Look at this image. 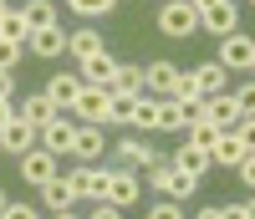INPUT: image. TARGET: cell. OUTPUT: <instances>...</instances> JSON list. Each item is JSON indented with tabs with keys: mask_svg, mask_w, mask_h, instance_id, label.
<instances>
[{
	"mask_svg": "<svg viewBox=\"0 0 255 219\" xmlns=\"http://www.w3.org/2000/svg\"><path fill=\"white\" fill-rule=\"evenodd\" d=\"M72 117H82L87 127H108L113 122V92H108V87H87V82H82V92L72 97Z\"/></svg>",
	"mask_w": 255,
	"mask_h": 219,
	"instance_id": "obj_1",
	"label": "cell"
},
{
	"mask_svg": "<svg viewBox=\"0 0 255 219\" xmlns=\"http://www.w3.org/2000/svg\"><path fill=\"white\" fill-rule=\"evenodd\" d=\"M199 15V31H215V36H230L240 31V15H235V0H189Z\"/></svg>",
	"mask_w": 255,
	"mask_h": 219,
	"instance_id": "obj_2",
	"label": "cell"
},
{
	"mask_svg": "<svg viewBox=\"0 0 255 219\" xmlns=\"http://www.w3.org/2000/svg\"><path fill=\"white\" fill-rule=\"evenodd\" d=\"M72 138H77V117H72V112H51L46 122L36 127V143L46 148V153H56V158H61V153H72Z\"/></svg>",
	"mask_w": 255,
	"mask_h": 219,
	"instance_id": "obj_3",
	"label": "cell"
},
{
	"mask_svg": "<svg viewBox=\"0 0 255 219\" xmlns=\"http://www.w3.org/2000/svg\"><path fill=\"white\" fill-rule=\"evenodd\" d=\"M220 67L225 72H250L255 67V41L245 36V31H230V36H220Z\"/></svg>",
	"mask_w": 255,
	"mask_h": 219,
	"instance_id": "obj_4",
	"label": "cell"
},
{
	"mask_svg": "<svg viewBox=\"0 0 255 219\" xmlns=\"http://www.w3.org/2000/svg\"><path fill=\"white\" fill-rule=\"evenodd\" d=\"M158 31L163 36H194L199 31V15L189 0H163V10H158Z\"/></svg>",
	"mask_w": 255,
	"mask_h": 219,
	"instance_id": "obj_5",
	"label": "cell"
},
{
	"mask_svg": "<svg viewBox=\"0 0 255 219\" xmlns=\"http://www.w3.org/2000/svg\"><path fill=\"white\" fill-rule=\"evenodd\" d=\"M255 153V143H250V133H220L215 138V148H209V163H225V168H240L245 158Z\"/></svg>",
	"mask_w": 255,
	"mask_h": 219,
	"instance_id": "obj_6",
	"label": "cell"
},
{
	"mask_svg": "<svg viewBox=\"0 0 255 219\" xmlns=\"http://www.w3.org/2000/svg\"><path fill=\"white\" fill-rule=\"evenodd\" d=\"M20 179H26L31 189H41V184H51L56 179V153H46V148H26L20 153Z\"/></svg>",
	"mask_w": 255,
	"mask_h": 219,
	"instance_id": "obj_7",
	"label": "cell"
},
{
	"mask_svg": "<svg viewBox=\"0 0 255 219\" xmlns=\"http://www.w3.org/2000/svg\"><path fill=\"white\" fill-rule=\"evenodd\" d=\"M138 199H143L138 173H133V168H113V173H108V204H113V209H133Z\"/></svg>",
	"mask_w": 255,
	"mask_h": 219,
	"instance_id": "obj_8",
	"label": "cell"
},
{
	"mask_svg": "<svg viewBox=\"0 0 255 219\" xmlns=\"http://www.w3.org/2000/svg\"><path fill=\"white\" fill-rule=\"evenodd\" d=\"M245 117V107L235 102V92H220V97H204V122H215L220 133H235V122Z\"/></svg>",
	"mask_w": 255,
	"mask_h": 219,
	"instance_id": "obj_9",
	"label": "cell"
},
{
	"mask_svg": "<svg viewBox=\"0 0 255 219\" xmlns=\"http://www.w3.org/2000/svg\"><path fill=\"white\" fill-rule=\"evenodd\" d=\"M148 179H153V189L168 194V199H189L194 184H199V179H189V173H179L174 163H153V168H148Z\"/></svg>",
	"mask_w": 255,
	"mask_h": 219,
	"instance_id": "obj_10",
	"label": "cell"
},
{
	"mask_svg": "<svg viewBox=\"0 0 255 219\" xmlns=\"http://www.w3.org/2000/svg\"><path fill=\"white\" fill-rule=\"evenodd\" d=\"M26 148H36V127L20 112H10L5 122H0V153H26Z\"/></svg>",
	"mask_w": 255,
	"mask_h": 219,
	"instance_id": "obj_11",
	"label": "cell"
},
{
	"mask_svg": "<svg viewBox=\"0 0 255 219\" xmlns=\"http://www.w3.org/2000/svg\"><path fill=\"white\" fill-rule=\"evenodd\" d=\"M174 77H179V67L158 56L153 67H143V97H174Z\"/></svg>",
	"mask_w": 255,
	"mask_h": 219,
	"instance_id": "obj_12",
	"label": "cell"
},
{
	"mask_svg": "<svg viewBox=\"0 0 255 219\" xmlns=\"http://www.w3.org/2000/svg\"><path fill=\"white\" fill-rule=\"evenodd\" d=\"M26 46H31V56H41V61H56L61 51H67V31H61V26L31 31V36H26Z\"/></svg>",
	"mask_w": 255,
	"mask_h": 219,
	"instance_id": "obj_13",
	"label": "cell"
},
{
	"mask_svg": "<svg viewBox=\"0 0 255 219\" xmlns=\"http://www.w3.org/2000/svg\"><path fill=\"white\" fill-rule=\"evenodd\" d=\"M189 77H194V92H199V97H220V92H230V72L220 67V61H204V67H194Z\"/></svg>",
	"mask_w": 255,
	"mask_h": 219,
	"instance_id": "obj_14",
	"label": "cell"
},
{
	"mask_svg": "<svg viewBox=\"0 0 255 219\" xmlns=\"http://www.w3.org/2000/svg\"><path fill=\"white\" fill-rule=\"evenodd\" d=\"M82 92V77H72V72H51V82H46V102L56 107V112H72V97Z\"/></svg>",
	"mask_w": 255,
	"mask_h": 219,
	"instance_id": "obj_15",
	"label": "cell"
},
{
	"mask_svg": "<svg viewBox=\"0 0 255 219\" xmlns=\"http://www.w3.org/2000/svg\"><path fill=\"white\" fill-rule=\"evenodd\" d=\"M168 163H174L179 173H189V179H204V173H209V153H204V148H194V143H184Z\"/></svg>",
	"mask_w": 255,
	"mask_h": 219,
	"instance_id": "obj_16",
	"label": "cell"
},
{
	"mask_svg": "<svg viewBox=\"0 0 255 219\" xmlns=\"http://www.w3.org/2000/svg\"><path fill=\"white\" fill-rule=\"evenodd\" d=\"M41 199H46V209H51V214L72 209V204H77V194H72V184H67V173H56L51 184H41Z\"/></svg>",
	"mask_w": 255,
	"mask_h": 219,
	"instance_id": "obj_17",
	"label": "cell"
},
{
	"mask_svg": "<svg viewBox=\"0 0 255 219\" xmlns=\"http://www.w3.org/2000/svg\"><path fill=\"white\" fill-rule=\"evenodd\" d=\"M102 148H108V143H102V127H87V122H77V138H72V153H77V158H82V163H92Z\"/></svg>",
	"mask_w": 255,
	"mask_h": 219,
	"instance_id": "obj_18",
	"label": "cell"
},
{
	"mask_svg": "<svg viewBox=\"0 0 255 219\" xmlns=\"http://www.w3.org/2000/svg\"><path fill=\"white\" fill-rule=\"evenodd\" d=\"M118 153H123V163H128V168H153V163H158V153L148 148V138H123Z\"/></svg>",
	"mask_w": 255,
	"mask_h": 219,
	"instance_id": "obj_19",
	"label": "cell"
},
{
	"mask_svg": "<svg viewBox=\"0 0 255 219\" xmlns=\"http://www.w3.org/2000/svg\"><path fill=\"white\" fill-rule=\"evenodd\" d=\"M113 97H143V67H113Z\"/></svg>",
	"mask_w": 255,
	"mask_h": 219,
	"instance_id": "obj_20",
	"label": "cell"
},
{
	"mask_svg": "<svg viewBox=\"0 0 255 219\" xmlns=\"http://www.w3.org/2000/svg\"><path fill=\"white\" fill-rule=\"evenodd\" d=\"M82 82H87V87H113V56L108 51L87 56V61H82Z\"/></svg>",
	"mask_w": 255,
	"mask_h": 219,
	"instance_id": "obj_21",
	"label": "cell"
},
{
	"mask_svg": "<svg viewBox=\"0 0 255 219\" xmlns=\"http://www.w3.org/2000/svg\"><path fill=\"white\" fill-rule=\"evenodd\" d=\"M67 51H72L77 61H87V56L108 51V46H102V36H97V31H67Z\"/></svg>",
	"mask_w": 255,
	"mask_h": 219,
	"instance_id": "obj_22",
	"label": "cell"
},
{
	"mask_svg": "<svg viewBox=\"0 0 255 219\" xmlns=\"http://www.w3.org/2000/svg\"><path fill=\"white\" fill-rule=\"evenodd\" d=\"M20 15H26V26H31V31L56 26V5H51V0H26V5H20Z\"/></svg>",
	"mask_w": 255,
	"mask_h": 219,
	"instance_id": "obj_23",
	"label": "cell"
},
{
	"mask_svg": "<svg viewBox=\"0 0 255 219\" xmlns=\"http://www.w3.org/2000/svg\"><path fill=\"white\" fill-rule=\"evenodd\" d=\"M189 117H184V107L174 97H158V133H184Z\"/></svg>",
	"mask_w": 255,
	"mask_h": 219,
	"instance_id": "obj_24",
	"label": "cell"
},
{
	"mask_svg": "<svg viewBox=\"0 0 255 219\" xmlns=\"http://www.w3.org/2000/svg\"><path fill=\"white\" fill-rule=\"evenodd\" d=\"M15 112H20V117H26V122H31V127H41V122H46V117H51V112H56V107H51V102H46V92H31V97H26V102H20V107H15Z\"/></svg>",
	"mask_w": 255,
	"mask_h": 219,
	"instance_id": "obj_25",
	"label": "cell"
},
{
	"mask_svg": "<svg viewBox=\"0 0 255 219\" xmlns=\"http://www.w3.org/2000/svg\"><path fill=\"white\" fill-rule=\"evenodd\" d=\"M133 127H138V133H158V97H138V107H133Z\"/></svg>",
	"mask_w": 255,
	"mask_h": 219,
	"instance_id": "obj_26",
	"label": "cell"
},
{
	"mask_svg": "<svg viewBox=\"0 0 255 219\" xmlns=\"http://www.w3.org/2000/svg\"><path fill=\"white\" fill-rule=\"evenodd\" d=\"M0 36H5V41H15V46H26V36H31L26 15H20V10H5V15H0Z\"/></svg>",
	"mask_w": 255,
	"mask_h": 219,
	"instance_id": "obj_27",
	"label": "cell"
},
{
	"mask_svg": "<svg viewBox=\"0 0 255 219\" xmlns=\"http://www.w3.org/2000/svg\"><path fill=\"white\" fill-rule=\"evenodd\" d=\"M184 133H189V143H194V148H204V153H209V148H215V138H220V127L199 117V122H189Z\"/></svg>",
	"mask_w": 255,
	"mask_h": 219,
	"instance_id": "obj_28",
	"label": "cell"
},
{
	"mask_svg": "<svg viewBox=\"0 0 255 219\" xmlns=\"http://www.w3.org/2000/svg\"><path fill=\"white\" fill-rule=\"evenodd\" d=\"M67 5H72L77 15H87V20H97V15H113V10H118V0H67Z\"/></svg>",
	"mask_w": 255,
	"mask_h": 219,
	"instance_id": "obj_29",
	"label": "cell"
},
{
	"mask_svg": "<svg viewBox=\"0 0 255 219\" xmlns=\"http://www.w3.org/2000/svg\"><path fill=\"white\" fill-rule=\"evenodd\" d=\"M20 56H26V46H15V41L0 36V72H15V67H20Z\"/></svg>",
	"mask_w": 255,
	"mask_h": 219,
	"instance_id": "obj_30",
	"label": "cell"
},
{
	"mask_svg": "<svg viewBox=\"0 0 255 219\" xmlns=\"http://www.w3.org/2000/svg\"><path fill=\"white\" fill-rule=\"evenodd\" d=\"M133 107H138V97H113V122H133Z\"/></svg>",
	"mask_w": 255,
	"mask_h": 219,
	"instance_id": "obj_31",
	"label": "cell"
},
{
	"mask_svg": "<svg viewBox=\"0 0 255 219\" xmlns=\"http://www.w3.org/2000/svg\"><path fill=\"white\" fill-rule=\"evenodd\" d=\"M148 219H184V209H179V199H163V204L148 209Z\"/></svg>",
	"mask_w": 255,
	"mask_h": 219,
	"instance_id": "obj_32",
	"label": "cell"
},
{
	"mask_svg": "<svg viewBox=\"0 0 255 219\" xmlns=\"http://www.w3.org/2000/svg\"><path fill=\"white\" fill-rule=\"evenodd\" d=\"M0 219H41V214H36L31 204H15V199H10L5 209H0Z\"/></svg>",
	"mask_w": 255,
	"mask_h": 219,
	"instance_id": "obj_33",
	"label": "cell"
},
{
	"mask_svg": "<svg viewBox=\"0 0 255 219\" xmlns=\"http://www.w3.org/2000/svg\"><path fill=\"white\" fill-rule=\"evenodd\" d=\"M220 219H255V214H250V204L240 199V204H225V209H220Z\"/></svg>",
	"mask_w": 255,
	"mask_h": 219,
	"instance_id": "obj_34",
	"label": "cell"
},
{
	"mask_svg": "<svg viewBox=\"0 0 255 219\" xmlns=\"http://www.w3.org/2000/svg\"><path fill=\"white\" fill-rule=\"evenodd\" d=\"M240 184H245V189L255 184V158H245V163H240Z\"/></svg>",
	"mask_w": 255,
	"mask_h": 219,
	"instance_id": "obj_35",
	"label": "cell"
},
{
	"mask_svg": "<svg viewBox=\"0 0 255 219\" xmlns=\"http://www.w3.org/2000/svg\"><path fill=\"white\" fill-rule=\"evenodd\" d=\"M92 219H123V209H113V204H97V209H92Z\"/></svg>",
	"mask_w": 255,
	"mask_h": 219,
	"instance_id": "obj_36",
	"label": "cell"
},
{
	"mask_svg": "<svg viewBox=\"0 0 255 219\" xmlns=\"http://www.w3.org/2000/svg\"><path fill=\"white\" fill-rule=\"evenodd\" d=\"M15 92V72H0V97H10Z\"/></svg>",
	"mask_w": 255,
	"mask_h": 219,
	"instance_id": "obj_37",
	"label": "cell"
},
{
	"mask_svg": "<svg viewBox=\"0 0 255 219\" xmlns=\"http://www.w3.org/2000/svg\"><path fill=\"white\" fill-rule=\"evenodd\" d=\"M194 219H220V209H215V204H204V209H199Z\"/></svg>",
	"mask_w": 255,
	"mask_h": 219,
	"instance_id": "obj_38",
	"label": "cell"
},
{
	"mask_svg": "<svg viewBox=\"0 0 255 219\" xmlns=\"http://www.w3.org/2000/svg\"><path fill=\"white\" fill-rule=\"evenodd\" d=\"M10 112H15V107H10V97H0V122H5Z\"/></svg>",
	"mask_w": 255,
	"mask_h": 219,
	"instance_id": "obj_39",
	"label": "cell"
},
{
	"mask_svg": "<svg viewBox=\"0 0 255 219\" xmlns=\"http://www.w3.org/2000/svg\"><path fill=\"white\" fill-rule=\"evenodd\" d=\"M51 219H77V214H72V209H61V214H51Z\"/></svg>",
	"mask_w": 255,
	"mask_h": 219,
	"instance_id": "obj_40",
	"label": "cell"
},
{
	"mask_svg": "<svg viewBox=\"0 0 255 219\" xmlns=\"http://www.w3.org/2000/svg\"><path fill=\"white\" fill-rule=\"evenodd\" d=\"M5 204H10V199H5V189H0V209H5Z\"/></svg>",
	"mask_w": 255,
	"mask_h": 219,
	"instance_id": "obj_41",
	"label": "cell"
},
{
	"mask_svg": "<svg viewBox=\"0 0 255 219\" xmlns=\"http://www.w3.org/2000/svg\"><path fill=\"white\" fill-rule=\"evenodd\" d=\"M5 10H10V5H5V0H0V15H5Z\"/></svg>",
	"mask_w": 255,
	"mask_h": 219,
	"instance_id": "obj_42",
	"label": "cell"
}]
</instances>
